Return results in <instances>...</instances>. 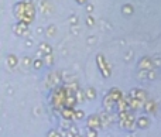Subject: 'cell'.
Masks as SVG:
<instances>
[{"label": "cell", "mask_w": 161, "mask_h": 137, "mask_svg": "<svg viewBox=\"0 0 161 137\" xmlns=\"http://www.w3.org/2000/svg\"><path fill=\"white\" fill-rule=\"evenodd\" d=\"M14 8H16L14 13H16L17 19L21 23H24V24H30L34 17V7H33L31 0H23L19 4H16Z\"/></svg>", "instance_id": "cell-1"}, {"label": "cell", "mask_w": 161, "mask_h": 137, "mask_svg": "<svg viewBox=\"0 0 161 137\" xmlns=\"http://www.w3.org/2000/svg\"><path fill=\"white\" fill-rule=\"evenodd\" d=\"M74 118H75V119H82L83 118L82 110H76V112H74Z\"/></svg>", "instance_id": "cell-6"}, {"label": "cell", "mask_w": 161, "mask_h": 137, "mask_svg": "<svg viewBox=\"0 0 161 137\" xmlns=\"http://www.w3.org/2000/svg\"><path fill=\"white\" fill-rule=\"evenodd\" d=\"M86 0H78V3H85Z\"/></svg>", "instance_id": "cell-11"}, {"label": "cell", "mask_w": 161, "mask_h": 137, "mask_svg": "<svg viewBox=\"0 0 161 137\" xmlns=\"http://www.w3.org/2000/svg\"><path fill=\"white\" fill-rule=\"evenodd\" d=\"M34 65H36V68H37V69H38V68H41L42 62H41V61H36V62H34Z\"/></svg>", "instance_id": "cell-10"}, {"label": "cell", "mask_w": 161, "mask_h": 137, "mask_svg": "<svg viewBox=\"0 0 161 137\" xmlns=\"http://www.w3.org/2000/svg\"><path fill=\"white\" fill-rule=\"evenodd\" d=\"M86 95H88V98L89 99H93V98H96V92H95L92 88H89L88 90H86Z\"/></svg>", "instance_id": "cell-5"}, {"label": "cell", "mask_w": 161, "mask_h": 137, "mask_svg": "<svg viewBox=\"0 0 161 137\" xmlns=\"http://www.w3.org/2000/svg\"><path fill=\"white\" fill-rule=\"evenodd\" d=\"M7 62H8L10 65H14V64H16V58H14V57H8Z\"/></svg>", "instance_id": "cell-8"}, {"label": "cell", "mask_w": 161, "mask_h": 137, "mask_svg": "<svg viewBox=\"0 0 161 137\" xmlns=\"http://www.w3.org/2000/svg\"><path fill=\"white\" fill-rule=\"evenodd\" d=\"M100 123H102V122H100V119L97 118V116H95V115H92L91 118L88 119V124H89V127H91V129H96V127H99Z\"/></svg>", "instance_id": "cell-2"}, {"label": "cell", "mask_w": 161, "mask_h": 137, "mask_svg": "<svg viewBox=\"0 0 161 137\" xmlns=\"http://www.w3.org/2000/svg\"><path fill=\"white\" fill-rule=\"evenodd\" d=\"M88 137H96V129H91V127H89Z\"/></svg>", "instance_id": "cell-7"}, {"label": "cell", "mask_w": 161, "mask_h": 137, "mask_svg": "<svg viewBox=\"0 0 161 137\" xmlns=\"http://www.w3.org/2000/svg\"><path fill=\"white\" fill-rule=\"evenodd\" d=\"M147 124H148V120L147 119H139V120H137V126L139 127H147Z\"/></svg>", "instance_id": "cell-4"}, {"label": "cell", "mask_w": 161, "mask_h": 137, "mask_svg": "<svg viewBox=\"0 0 161 137\" xmlns=\"http://www.w3.org/2000/svg\"><path fill=\"white\" fill-rule=\"evenodd\" d=\"M48 137H61V134H58L57 132H54V130H53V132H50V136H48Z\"/></svg>", "instance_id": "cell-9"}, {"label": "cell", "mask_w": 161, "mask_h": 137, "mask_svg": "<svg viewBox=\"0 0 161 137\" xmlns=\"http://www.w3.org/2000/svg\"><path fill=\"white\" fill-rule=\"evenodd\" d=\"M62 116H64L65 119H74V112L71 110V107H68V109L62 110Z\"/></svg>", "instance_id": "cell-3"}]
</instances>
